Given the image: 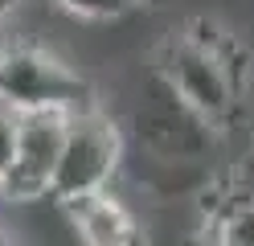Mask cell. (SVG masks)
I'll return each instance as SVG.
<instances>
[{"label":"cell","instance_id":"obj_10","mask_svg":"<svg viewBox=\"0 0 254 246\" xmlns=\"http://www.w3.org/2000/svg\"><path fill=\"white\" fill-rule=\"evenodd\" d=\"M21 0H0V45H4V21L12 16V8H17Z\"/></svg>","mask_w":254,"mask_h":246},{"label":"cell","instance_id":"obj_9","mask_svg":"<svg viewBox=\"0 0 254 246\" xmlns=\"http://www.w3.org/2000/svg\"><path fill=\"white\" fill-rule=\"evenodd\" d=\"M17 131H21V111L0 103V176L8 172L12 156H17Z\"/></svg>","mask_w":254,"mask_h":246},{"label":"cell","instance_id":"obj_6","mask_svg":"<svg viewBox=\"0 0 254 246\" xmlns=\"http://www.w3.org/2000/svg\"><path fill=\"white\" fill-rule=\"evenodd\" d=\"M205 234L221 246H254V172L234 168L197 193Z\"/></svg>","mask_w":254,"mask_h":246},{"label":"cell","instance_id":"obj_7","mask_svg":"<svg viewBox=\"0 0 254 246\" xmlns=\"http://www.w3.org/2000/svg\"><path fill=\"white\" fill-rule=\"evenodd\" d=\"M62 213L70 218V230L86 246H127V242H139V222L135 213L127 209L123 197L99 189V193H86V197H74V201L58 205Z\"/></svg>","mask_w":254,"mask_h":246},{"label":"cell","instance_id":"obj_5","mask_svg":"<svg viewBox=\"0 0 254 246\" xmlns=\"http://www.w3.org/2000/svg\"><path fill=\"white\" fill-rule=\"evenodd\" d=\"M70 111H21L17 156L0 176V197L12 205H33L50 197V180L58 168V152L66 140Z\"/></svg>","mask_w":254,"mask_h":246},{"label":"cell","instance_id":"obj_3","mask_svg":"<svg viewBox=\"0 0 254 246\" xmlns=\"http://www.w3.org/2000/svg\"><path fill=\"white\" fill-rule=\"evenodd\" d=\"M0 103L12 111H82L94 107V86L70 62L33 41L0 45Z\"/></svg>","mask_w":254,"mask_h":246},{"label":"cell","instance_id":"obj_1","mask_svg":"<svg viewBox=\"0 0 254 246\" xmlns=\"http://www.w3.org/2000/svg\"><path fill=\"white\" fill-rule=\"evenodd\" d=\"M152 74H160L168 90L221 136L242 115V94L250 86L254 66L238 33L221 29L217 21H193L156 45Z\"/></svg>","mask_w":254,"mask_h":246},{"label":"cell","instance_id":"obj_8","mask_svg":"<svg viewBox=\"0 0 254 246\" xmlns=\"http://www.w3.org/2000/svg\"><path fill=\"white\" fill-rule=\"evenodd\" d=\"M62 12H70L74 21H90V25H111L135 4V0H54Z\"/></svg>","mask_w":254,"mask_h":246},{"label":"cell","instance_id":"obj_4","mask_svg":"<svg viewBox=\"0 0 254 246\" xmlns=\"http://www.w3.org/2000/svg\"><path fill=\"white\" fill-rule=\"evenodd\" d=\"M127 131L135 136V148L160 160H181V164H205L213 152L217 131L201 119L193 107H185L177 94L168 90V82L160 74L148 70L144 94L131 107Z\"/></svg>","mask_w":254,"mask_h":246},{"label":"cell","instance_id":"obj_2","mask_svg":"<svg viewBox=\"0 0 254 246\" xmlns=\"http://www.w3.org/2000/svg\"><path fill=\"white\" fill-rule=\"evenodd\" d=\"M123 152H127V131L119 127V119H111L99 103L74 111L66 123V140H62L45 201L66 205L74 197L107 189L123 172Z\"/></svg>","mask_w":254,"mask_h":246},{"label":"cell","instance_id":"obj_11","mask_svg":"<svg viewBox=\"0 0 254 246\" xmlns=\"http://www.w3.org/2000/svg\"><path fill=\"white\" fill-rule=\"evenodd\" d=\"M250 148H254V119H250Z\"/></svg>","mask_w":254,"mask_h":246}]
</instances>
